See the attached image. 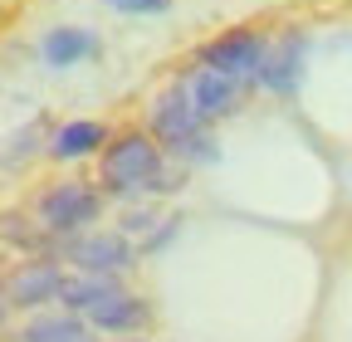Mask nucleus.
I'll list each match as a JSON object with an SVG mask.
<instances>
[{"mask_svg":"<svg viewBox=\"0 0 352 342\" xmlns=\"http://www.w3.org/2000/svg\"><path fill=\"white\" fill-rule=\"evenodd\" d=\"M103 191L132 196V191H171L162 171V147L142 133H122L103 147Z\"/></svg>","mask_w":352,"mask_h":342,"instance_id":"1","label":"nucleus"},{"mask_svg":"<svg viewBox=\"0 0 352 342\" xmlns=\"http://www.w3.org/2000/svg\"><path fill=\"white\" fill-rule=\"evenodd\" d=\"M98 220V191L83 181H59L39 196V225L50 235H78Z\"/></svg>","mask_w":352,"mask_h":342,"instance_id":"2","label":"nucleus"},{"mask_svg":"<svg viewBox=\"0 0 352 342\" xmlns=\"http://www.w3.org/2000/svg\"><path fill=\"white\" fill-rule=\"evenodd\" d=\"M201 108H196V98H191V89H182L176 83L171 93H162L157 98V108H152V133L162 137V142H171L176 152H182L186 142H196L201 137Z\"/></svg>","mask_w":352,"mask_h":342,"instance_id":"3","label":"nucleus"},{"mask_svg":"<svg viewBox=\"0 0 352 342\" xmlns=\"http://www.w3.org/2000/svg\"><path fill=\"white\" fill-rule=\"evenodd\" d=\"M69 260L78 264V274H127L132 269V244L122 235L94 230V235H83V240L69 244Z\"/></svg>","mask_w":352,"mask_h":342,"instance_id":"4","label":"nucleus"},{"mask_svg":"<svg viewBox=\"0 0 352 342\" xmlns=\"http://www.w3.org/2000/svg\"><path fill=\"white\" fill-rule=\"evenodd\" d=\"M259 59H264V39L250 34V30H235V34H220L201 49V64L220 69V73H235V78H250L259 73Z\"/></svg>","mask_w":352,"mask_h":342,"instance_id":"5","label":"nucleus"},{"mask_svg":"<svg viewBox=\"0 0 352 342\" xmlns=\"http://www.w3.org/2000/svg\"><path fill=\"white\" fill-rule=\"evenodd\" d=\"M64 293V274L50 264V260H34V264H20L10 279H6V298L15 308H39V304H54Z\"/></svg>","mask_w":352,"mask_h":342,"instance_id":"6","label":"nucleus"},{"mask_svg":"<svg viewBox=\"0 0 352 342\" xmlns=\"http://www.w3.org/2000/svg\"><path fill=\"white\" fill-rule=\"evenodd\" d=\"M191 98H196V108H201V117L210 122V117H220V113H230L235 108V98H240V78L235 73H220V69H196L191 73Z\"/></svg>","mask_w":352,"mask_h":342,"instance_id":"7","label":"nucleus"},{"mask_svg":"<svg viewBox=\"0 0 352 342\" xmlns=\"http://www.w3.org/2000/svg\"><path fill=\"white\" fill-rule=\"evenodd\" d=\"M298 64H303V34H284L274 49H264L254 78L264 83V89H274V93H289L298 83Z\"/></svg>","mask_w":352,"mask_h":342,"instance_id":"8","label":"nucleus"},{"mask_svg":"<svg viewBox=\"0 0 352 342\" xmlns=\"http://www.w3.org/2000/svg\"><path fill=\"white\" fill-rule=\"evenodd\" d=\"M98 147H108V127L78 117V122H64L59 133H54L50 157H59V161H78V157H94Z\"/></svg>","mask_w":352,"mask_h":342,"instance_id":"9","label":"nucleus"},{"mask_svg":"<svg viewBox=\"0 0 352 342\" xmlns=\"http://www.w3.org/2000/svg\"><path fill=\"white\" fill-rule=\"evenodd\" d=\"M118 293H122L118 274H78V279H64L59 304L74 308V313H94L98 304H108V298H118Z\"/></svg>","mask_w":352,"mask_h":342,"instance_id":"10","label":"nucleus"},{"mask_svg":"<svg viewBox=\"0 0 352 342\" xmlns=\"http://www.w3.org/2000/svg\"><path fill=\"white\" fill-rule=\"evenodd\" d=\"M88 323L103 328V332H132V328L147 323V304H142V298H132V293L122 288L118 298H108V304H98L94 313H88Z\"/></svg>","mask_w":352,"mask_h":342,"instance_id":"11","label":"nucleus"},{"mask_svg":"<svg viewBox=\"0 0 352 342\" xmlns=\"http://www.w3.org/2000/svg\"><path fill=\"white\" fill-rule=\"evenodd\" d=\"M94 49H98L94 30H50V34H44V59H50L54 69H69V64L88 59Z\"/></svg>","mask_w":352,"mask_h":342,"instance_id":"12","label":"nucleus"},{"mask_svg":"<svg viewBox=\"0 0 352 342\" xmlns=\"http://www.w3.org/2000/svg\"><path fill=\"white\" fill-rule=\"evenodd\" d=\"M74 337H83V323L69 318V313L34 318V323H25V332H20V342H74Z\"/></svg>","mask_w":352,"mask_h":342,"instance_id":"13","label":"nucleus"},{"mask_svg":"<svg viewBox=\"0 0 352 342\" xmlns=\"http://www.w3.org/2000/svg\"><path fill=\"white\" fill-rule=\"evenodd\" d=\"M103 5H113L122 15H162V10H171V0H103Z\"/></svg>","mask_w":352,"mask_h":342,"instance_id":"14","label":"nucleus"},{"mask_svg":"<svg viewBox=\"0 0 352 342\" xmlns=\"http://www.w3.org/2000/svg\"><path fill=\"white\" fill-rule=\"evenodd\" d=\"M6 313H10V298L0 293V328H6Z\"/></svg>","mask_w":352,"mask_h":342,"instance_id":"15","label":"nucleus"}]
</instances>
